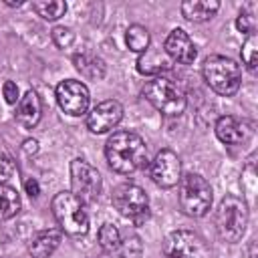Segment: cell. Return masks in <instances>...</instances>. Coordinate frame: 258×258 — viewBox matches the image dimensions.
<instances>
[{"mask_svg": "<svg viewBox=\"0 0 258 258\" xmlns=\"http://www.w3.org/2000/svg\"><path fill=\"white\" fill-rule=\"evenodd\" d=\"M105 157L113 171L129 175L147 163L145 141L133 131H115L105 143Z\"/></svg>", "mask_w": 258, "mask_h": 258, "instance_id": "1", "label": "cell"}, {"mask_svg": "<svg viewBox=\"0 0 258 258\" xmlns=\"http://www.w3.org/2000/svg\"><path fill=\"white\" fill-rule=\"evenodd\" d=\"M141 95L153 109H157L161 115H167V117L181 115L187 103L183 89L165 75H159L147 81L145 87L141 89Z\"/></svg>", "mask_w": 258, "mask_h": 258, "instance_id": "2", "label": "cell"}, {"mask_svg": "<svg viewBox=\"0 0 258 258\" xmlns=\"http://www.w3.org/2000/svg\"><path fill=\"white\" fill-rule=\"evenodd\" d=\"M248 220H250L248 206L238 196H226L214 214V226L218 236L230 244L238 242L244 236Z\"/></svg>", "mask_w": 258, "mask_h": 258, "instance_id": "3", "label": "cell"}, {"mask_svg": "<svg viewBox=\"0 0 258 258\" xmlns=\"http://www.w3.org/2000/svg\"><path fill=\"white\" fill-rule=\"evenodd\" d=\"M202 77L206 85L222 95V97H232L238 93L240 83H242V73L236 60L222 56V54H212L204 60L202 64Z\"/></svg>", "mask_w": 258, "mask_h": 258, "instance_id": "4", "label": "cell"}, {"mask_svg": "<svg viewBox=\"0 0 258 258\" xmlns=\"http://www.w3.org/2000/svg\"><path fill=\"white\" fill-rule=\"evenodd\" d=\"M50 208L56 224L60 226L58 230L67 236L81 238L89 232V216L85 212V204L73 191H58L52 198Z\"/></svg>", "mask_w": 258, "mask_h": 258, "instance_id": "5", "label": "cell"}, {"mask_svg": "<svg viewBox=\"0 0 258 258\" xmlns=\"http://www.w3.org/2000/svg\"><path fill=\"white\" fill-rule=\"evenodd\" d=\"M179 194L177 202L185 216L189 218H202L212 208V187L208 179L200 173H185L179 177Z\"/></svg>", "mask_w": 258, "mask_h": 258, "instance_id": "6", "label": "cell"}, {"mask_svg": "<svg viewBox=\"0 0 258 258\" xmlns=\"http://www.w3.org/2000/svg\"><path fill=\"white\" fill-rule=\"evenodd\" d=\"M111 202L115 206V210L131 220L135 226H141L147 218H149V198L145 194L143 187H139L137 183H121L115 187Z\"/></svg>", "mask_w": 258, "mask_h": 258, "instance_id": "7", "label": "cell"}, {"mask_svg": "<svg viewBox=\"0 0 258 258\" xmlns=\"http://www.w3.org/2000/svg\"><path fill=\"white\" fill-rule=\"evenodd\" d=\"M71 187H73V194L83 204H93L99 200V194L103 187L101 173L89 161L73 159L71 161Z\"/></svg>", "mask_w": 258, "mask_h": 258, "instance_id": "8", "label": "cell"}, {"mask_svg": "<svg viewBox=\"0 0 258 258\" xmlns=\"http://www.w3.org/2000/svg\"><path fill=\"white\" fill-rule=\"evenodd\" d=\"M165 258H210L206 240L191 230H173L163 240Z\"/></svg>", "mask_w": 258, "mask_h": 258, "instance_id": "9", "label": "cell"}, {"mask_svg": "<svg viewBox=\"0 0 258 258\" xmlns=\"http://www.w3.org/2000/svg\"><path fill=\"white\" fill-rule=\"evenodd\" d=\"M54 97H56L58 107H60L67 115L81 117V115H85V113L89 111L91 95H89L87 85L81 83V81H75V79L60 81V83L56 85Z\"/></svg>", "mask_w": 258, "mask_h": 258, "instance_id": "10", "label": "cell"}, {"mask_svg": "<svg viewBox=\"0 0 258 258\" xmlns=\"http://www.w3.org/2000/svg\"><path fill=\"white\" fill-rule=\"evenodd\" d=\"M149 175L155 185L159 187H173L179 183L181 177V161L175 151L171 149H161L155 153L153 161L149 163Z\"/></svg>", "mask_w": 258, "mask_h": 258, "instance_id": "11", "label": "cell"}, {"mask_svg": "<svg viewBox=\"0 0 258 258\" xmlns=\"http://www.w3.org/2000/svg\"><path fill=\"white\" fill-rule=\"evenodd\" d=\"M123 119V105L115 99L101 101L87 113V129L95 135H103L115 129Z\"/></svg>", "mask_w": 258, "mask_h": 258, "instance_id": "12", "label": "cell"}, {"mask_svg": "<svg viewBox=\"0 0 258 258\" xmlns=\"http://www.w3.org/2000/svg\"><path fill=\"white\" fill-rule=\"evenodd\" d=\"M163 50L173 62H179V64H191L198 56L196 44L191 42L189 34L181 28H173L167 34V38L163 42Z\"/></svg>", "mask_w": 258, "mask_h": 258, "instance_id": "13", "label": "cell"}, {"mask_svg": "<svg viewBox=\"0 0 258 258\" xmlns=\"http://www.w3.org/2000/svg\"><path fill=\"white\" fill-rule=\"evenodd\" d=\"M40 115H42V101L38 97V93L34 89H28L16 103V121L26 127V129H32L38 121H40Z\"/></svg>", "mask_w": 258, "mask_h": 258, "instance_id": "14", "label": "cell"}, {"mask_svg": "<svg viewBox=\"0 0 258 258\" xmlns=\"http://www.w3.org/2000/svg\"><path fill=\"white\" fill-rule=\"evenodd\" d=\"M60 240H62V232L58 228L40 230L28 240V254L32 258H48L58 248Z\"/></svg>", "mask_w": 258, "mask_h": 258, "instance_id": "15", "label": "cell"}, {"mask_svg": "<svg viewBox=\"0 0 258 258\" xmlns=\"http://www.w3.org/2000/svg\"><path fill=\"white\" fill-rule=\"evenodd\" d=\"M73 64L75 69L91 81H101L107 73V64L101 56L93 54V52H75L73 54Z\"/></svg>", "mask_w": 258, "mask_h": 258, "instance_id": "16", "label": "cell"}, {"mask_svg": "<svg viewBox=\"0 0 258 258\" xmlns=\"http://www.w3.org/2000/svg\"><path fill=\"white\" fill-rule=\"evenodd\" d=\"M214 133H216V137H218L222 143H226V145H238V143H242V141L246 139L244 125H242L236 117H232V115L220 117V119L216 121V125H214Z\"/></svg>", "mask_w": 258, "mask_h": 258, "instance_id": "17", "label": "cell"}, {"mask_svg": "<svg viewBox=\"0 0 258 258\" xmlns=\"http://www.w3.org/2000/svg\"><path fill=\"white\" fill-rule=\"evenodd\" d=\"M220 10V2L216 0H185L181 2V14L189 22H208Z\"/></svg>", "mask_w": 258, "mask_h": 258, "instance_id": "18", "label": "cell"}, {"mask_svg": "<svg viewBox=\"0 0 258 258\" xmlns=\"http://www.w3.org/2000/svg\"><path fill=\"white\" fill-rule=\"evenodd\" d=\"M20 196L14 187L0 183V220H10L20 212Z\"/></svg>", "mask_w": 258, "mask_h": 258, "instance_id": "19", "label": "cell"}, {"mask_svg": "<svg viewBox=\"0 0 258 258\" xmlns=\"http://www.w3.org/2000/svg\"><path fill=\"white\" fill-rule=\"evenodd\" d=\"M169 64H167V58H163L161 54L157 52H151L149 48L139 56L137 60V71L141 75H153V77H159L163 71H167Z\"/></svg>", "mask_w": 258, "mask_h": 258, "instance_id": "20", "label": "cell"}, {"mask_svg": "<svg viewBox=\"0 0 258 258\" xmlns=\"http://www.w3.org/2000/svg\"><path fill=\"white\" fill-rule=\"evenodd\" d=\"M125 42H127V48L129 50L143 54L149 48V42H151L149 30L145 26H141V24H131L127 28V32H125Z\"/></svg>", "mask_w": 258, "mask_h": 258, "instance_id": "21", "label": "cell"}, {"mask_svg": "<svg viewBox=\"0 0 258 258\" xmlns=\"http://www.w3.org/2000/svg\"><path fill=\"white\" fill-rule=\"evenodd\" d=\"M32 8L42 20H58L67 12V2L62 0H36L32 2Z\"/></svg>", "mask_w": 258, "mask_h": 258, "instance_id": "22", "label": "cell"}, {"mask_svg": "<svg viewBox=\"0 0 258 258\" xmlns=\"http://www.w3.org/2000/svg\"><path fill=\"white\" fill-rule=\"evenodd\" d=\"M97 240H99V246L105 252H117V248L121 244V232H119V228L115 224H103L99 228Z\"/></svg>", "mask_w": 258, "mask_h": 258, "instance_id": "23", "label": "cell"}, {"mask_svg": "<svg viewBox=\"0 0 258 258\" xmlns=\"http://www.w3.org/2000/svg\"><path fill=\"white\" fill-rule=\"evenodd\" d=\"M242 62L246 64L248 71H256V64H258V38L256 34H250L246 38V42L242 44Z\"/></svg>", "mask_w": 258, "mask_h": 258, "instance_id": "24", "label": "cell"}, {"mask_svg": "<svg viewBox=\"0 0 258 258\" xmlns=\"http://www.w3.org/2000/svg\"><path fill=\"white\" fill-rule=\"evenodd\" d=\"M117 252L121 254V258H141V254H143L141 238H139V236H135V234L127 236L125 240L121 238V244H119Z\"/></svg>", "mask_w": 258, "mask_h": 258, "instance_id": "25", "label": "cell"}, {"mask_svg": "<svg viewBox=\"0 0 258 258\" xmlns=\"http://www.w3.org/2000/svg\"><path fill=\"white\" fill-rule=\"evenodd\" d=\"M50 38L58 48H69L75 42V32L67 26H54L50 32Z\"/></svg>", "mask_w": 258, "mask_h": 258, "instance_id": "26", "label": "cell"}, {"mask_svg": "<svg viewBox=\"0 0 258 258\" xmlns=\"http://www.w3.org/2000/svg\"><path fill=\"white\" fill-rule=\"evenodd\" d=\"M14 175V163L8 155L0 151V183H8Z\"/></svg>", "mask_w": 258, "mask_h": 258, "instance_id": "27", "label": "cell"}, {"mask_svg": "<svg viewBox=\"0 0 258 258\" xmlns=\"http://www.w3.org/2000/svg\"><path fill=\"white\" fill-rule=\"evenodd\" d=\"M254 18L250 16V14H240L238 18H236V28L242 32V34H254Z\"/></svg>", "mask_w": 258, "mask_h": 258, "instance_id": "28", "label": "cell"}, {"mask_svg": "<svg viewBox=\"0 0 258 258\" xmlns=\"http://www.w3.org/2000/svg\"><path fill=\"white\" fill-rule=\"evenodd\" d=\"M2 95H4V99H6V103H10V105H16L18 103V85L14 83V81H6L4 85H2Z\"/></svg>", "mask_w": 258, "mask_h": 258, "instance_id": "29", "label": "cell"}, {"mask_svg": "<svg viewBox=\"0 0 258 258\" xmlns=\"http://www.w3.org/2000/svg\"><path fill=\"white\" fill-rule=\"evenodd\" d=\"M24 191H26L30 198H38V196H40V185H38V181H36L34 177L24 179Z\"/></svg>", "mask_w": 258, "mask_h": 258, "instance_id": "30", "label": "cell"}, {"mask_svg": "<svg viewBox=\"0 0 258 258\" xmlns=\"http://www.w3.org/2000/svg\"><path fill=\"white\" fill-rule=\"evenodd\" d=\"M22 151H24L26 155H34V153L38 151V141H36V139H24V141H22Z\"/></svg>", "mask_w": 258, "mask_h": 258, "instance_id": "31", "label": "cell"}, {"mask_svg": "<svg viewBox=\"0 0 258 258\" xmlns=\"http://www.w3.org/2000/svg\"><path fill=\"white\" fill-rule=\"evenodd\" d=\"M4 4H6V6H12V8H18V6H22L24 2H22V0H4Z\"/></svg>", "mask_w": 258, "mask_h": 258, "instance_id": "32", "label": "cell"}]
</instances>
